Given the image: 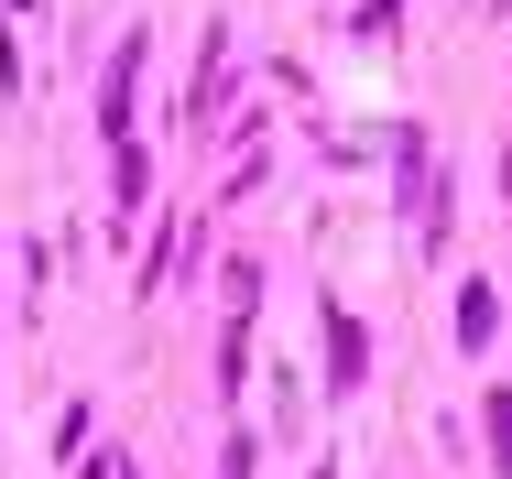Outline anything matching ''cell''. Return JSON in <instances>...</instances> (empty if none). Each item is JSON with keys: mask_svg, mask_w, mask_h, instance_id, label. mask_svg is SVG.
<instances>
[{"mask_svg": "<svg viewBox=\"0 0 512 479\" xmlns=\"http://www.w3.org/2000/svg\"><path fill=\"white\" fill-rule=\"evenodd\" d=\"M131 77H142V44H120V55H109V77H99V131H109V142L131 131Z\"/></svg>", "mask_w": 512, "mask_h": 479, "instance_id": "obj_2", "label": "cell"}, {"mask_svg": "<svg viewBox=\"0 0 512 479\" xmlns=\"http://www.w3.org/2000/svg\"><path fill=\"white\" fill-rule=\"evenodd\" d=\"M327 360H338V371H327L338 392L371 382V338H360V316H349V305H327Z\"/></svg>", "mask_w": 512, "mask_h": 479, "instance_id": "obj_1", "label": "cell"}, {"mask_svg": "<svg viewBox=\"0 0 512 479\" xmlns=\"http://www.w3.org/2000/svg\"><path fill=\"white\" fill-rule=\"evenodd\" d=\"M480 425H491V469L512 479V392H491V414H480Z\"/></svg>", "mask_w": 512, "mask_h": 479, "instance_id": "obj_3", "label": "cell"}]
</instances>
